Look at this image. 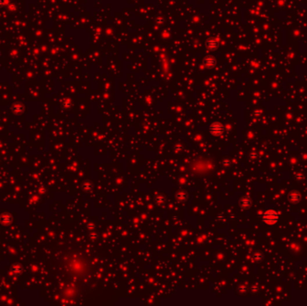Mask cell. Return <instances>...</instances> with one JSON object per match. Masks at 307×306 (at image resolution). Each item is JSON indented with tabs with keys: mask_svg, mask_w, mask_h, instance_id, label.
<instances>
[{
	"mask_svg": "<svg viewBox=\"0 0 307 306\" xmlns=\"http://www.w3.org/2000/svg\"><path fill=\"white\" fill-rule=\"evenodd\" d=\"M279 220V214L274 210H269L264 213L263 221L268 224H274Z\"/></svg>",
	"mask_w": 307,
	"mask_h": 306,
	"instance_id": "obj_1",
	"label": "cell"
},
{
	"mask_svg": "<svg viewBox=\"0 0 307 306\" xmlns=\"http://www.w3.org/2000/svg\"><path fill=\"white\" fill-rule=\"evenodd\" d=\"M289 199H290V200H291L292 203L298 202L299 199H300V194H299V192L296 191V190L292 191V192L290 193V195H289Z\"/></svg>",
	"mask_w": 307,
	"mask_h": 306,
	"instance_id": "obj_2",
	"label": "cell"
}]
</instances>
